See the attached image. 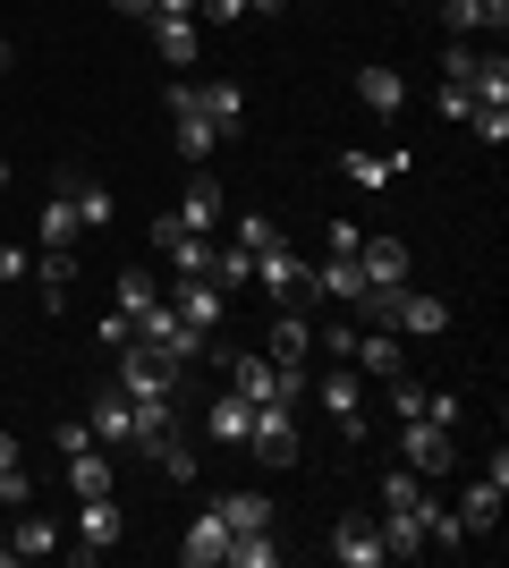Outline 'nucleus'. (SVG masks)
<instances>
[{
	"instance_id": "21",
	"label": "nucleus",
	"mask_w": 509,
	"mask_h": 568,
	"mask_svg": "<svg viewBox=\"0 0 509 568\" xmlns=\"http://www.w3.org/2000/svg\"><path fill=\"white\" fill-rule=\"evenodd\" d=\"M145 26H153L162 69H195V51H204V26H195V18H145Z\"/></svg>"
},
{
	"instance_id": "51",
	"label": "nucleus",
	"mask_w": 509,
	"mask_h": 568,
	"mask_svg": "<svg viewBox=\"0 0 509 568\" xmlns=\"http://www.w3.org/2000/svg\"><path fill=\"white\" fill-rule=\"evenodd\" d=\"M476 9H485V26H492V34L509 26V0H476Z\"/></svg>"
},
{
	"instance_id": "39",
	"label": "nucleus",
	"mask_w": 509,
	"mask_h": 568,
	"mask_svg": "<svg viewBox=\"0 0 509 568\" xmlns=\"http://www.w3.org/2000/svg\"><path fill=\"white\" fill-rule=\"evenodd\" d=\"M467 128H476L485 144H509V111H492V102H476V111H467Z\"/></svg>"
},
{
	"instance_id": "28",
	"label": "nucleus",
	"mask_w": 509,
	"mask_h": 568,
	"mask_svg": "<svg viewBox=\"0 0 509 568\" xmlns=\"http://www.w3.org/2000/svg\"><path fill=\"white\" fill-rule=\"evenodd\" d=\"M213 509H221V526H230V535H255V526H272V493H255V484H246V493H221Z\"/></svg>"
},
{
	"instance_id": "40",
	"label": "nucleus",
	"mask_w": 509,
	"mask_h": 568,
	"mask_svg": "<svg viewBox=\"0 0 509 568\" xmlns=\"http://www.w3.org/2000/svg\"><path fill=\"white\" fill-rule=\"evenodd\" d=\"M77 213H85V230H102L120 204H111V187H77Z\"/></svg>"
},
{
	"instance_id": "38",
	"label": "nucleus",
	"mask_w": 509,
	"mask_h": 568,
	"mask_svg": "<svg viewBox=\"0 0 509 568\" xmlns=\"http://www.w3.org/2000/svg\"><path fill=\"white\" fill-rule=\"evenodd\" d=\"M441 34H485V9L476 0H441Z\"/></svg>"
},
{
	"instance_id": "41",
	"label": "nucleus",
	"mask_w": 509,
	"mask_h": 568,
	"mask_svg": "<svg viewBox=\"0 0 509 568\" xmlns=\"http://www.w3.org/2000/svg\"><path fill=\"white\" fill-rule=\"evenodd\" d=\"M315 348L332 356V365H348V348H357V323H332V332H315Z\"/></svg>"
},
{
	"instance_id": "47",
	"label": "nucleus",
	"mask_w": 509,
	"mask_h": 568,
	"mask_svg": "<svg viewBox=\"0 0 509 568\" xmlns=\"http://www.w3.org/2000/svg\"><path fill=\"white\" fill-rule=\"evenodd\" d=\"M390 390H399V399H390V407H399V425H408V416H425V390H416V382H408V374L390 382Z\"/></svg>"
},
{
	"instance_id": "2",
	"label": "nucleus",
	"mask_w": 509,
	"mask_h": 568,
	"mask_svg": "<svg viewBox=\"0 0 509 568\" xmlns=\"http://www.w3.org/2000/svg\"><path fill=\"white\" fill-rule=\"evenodd\" d=\"M255 288H264L272 306H306V297H315V263H297L289 246L272 237V246H255Z\"/></svg>"
},
{
	"instance_id": "49",
	"label": "nucleus",
	"mask_w": 509,
	"mask_h": 568,
	"mask_svg": "<svg viewBox=\"0 0 509 568\" xmlns=\"http://www.w3.org/2000/svg\"><path fill=\"white\" fill-rule=\"evenodd\" d=\"M0 500H9V509H26V500H34V475H0Z\"/></svg>"
},
{
	"instance_id": "42",
	"label": "nucleus",
	"mask_w": 509,
	"mask_h": 568,
	"mask_svg": "<svg viewBox=\"0 0 509 568\" xmlns=\"http://www.w3.org/2000/svg\"><path fill=\"white\" fill-rule=\"evenodd\" d=\"M246 0H195V26H238Z\"/></svg>"
},
{
	"instance_id": "33",
	"label": "nucleus",
	"mask_w": 509,
	"mask_h": 568,
	"mask_svg": "<svg viewBox=\"0 0 509 568\" xmlns=\"http://www.w3.org/2000/svg\"><path fill=\"white\" fill-rule=\"evenodd\" d=\"M221 568H281V544H272V526H255V535H230V560Z\"/></svg>"
},
{
	"instance_id": "48",
	"label": "nucleus",
	"mask_w": 509,
	"mask_h": 568,
	"mask_svg": "<svg viewBox=\"0 0 509 568\" xmlns=\"http://www.w3.org/2000/svg\"><path fill=\"white\" fill-rule=\"evenodd\" d=\"M18 272H34V246H0V281H18Z\"/></svg>"
},
{
	"instance_id": "15",
	"label": "nucleus",
	"mask_w": 509,
	"mask_h": 568,
	"mask_svg": "<svg viewBox=\"0 0 509 568\" xmlns=\"http://www.w3.org/2000/svg\"><path fill=\"white\" fill-rule=\"evenodd\" d=\"M323 407H332L339 442H365V399H357V365H332V374H323Z\"/></svg>"
},
{
	"instance_id": "3",
	"label": "nucleus",
	"mask_w": 509,
	"mask_h": 568,
	"mask_svg": "<svg viewBox=\"0 0 509 568\" xmlns=\"http://www.w3.org/2000/svg\"><path fill=\"white\" fill-rule=\"evenodd\" d=\"M170 144H179V162H213V144H221V128L204 111H195V77H179V85H170Z\"/></svg>"
},
{
	"instance_id": "36",
	"label": "nucleus",
	"mask_w": 509,
	"mask_h": 568,
	"mask_svg": "<svg viewBox=\"0 0 509 568\" xmlns=\"http://www.w3.org/2000/svg\"><path fill=\"white\" fill-rule=\"evenodd\" d=\"M153 467H162L170 484H204V475H195V450L179 442V433H170V442H153Z\"/></svg>"
},
{
	"instance_id": "17",
	"label": "nucleus",
	"mask_w": 509,
	"mask_h": 568,
	"mask_svg": "<svg viewBox=\"0 0 509 568\" xmlns=\"http://www.w3.org/2000/svg\"><path fill=\"white\" fill-rule=\"evenodd\" d=\"M357 272L365 288H408V246L399 237H357Z\"/></svg>"
},
{
	"instance_id": "31",
	"label": "nucleus",
	"mask_w": 509,
	"mask_h": 568,
	"mask_svg": "<svg viewBox=\"0 0 509 568\" xmlns=\"http://www.w3.org/2000/svg\"><path fill=\"white\" fill-rule=\"evenodd\" d=\"M339 170H348L357 187H390V179L408 170V153H339Z\"/></svg>"
},
{
	"instance_id": "9",
	"label": "nucleus",
	"mask_w": 509,
	"mask_h": 568,
	"mask_svg": "<svg viewBox=\"0 0 509 568\" xmlns=\"http://www.w3.org/2000/svg\"><path fill=\"white\" fill-rule=\"evenodd\" d=\"M136 339H145V348H162V356H179V365H195V356H204V339L179 323V306H170V297H153V306L136 314Z\"/></svg>"
},
{
	"instance_id": "30",
	"label": "nucleus",
	"mask_w": 509,
	"mask_h": 568,
	"mask_svg": "<svg viewBox=\"0 0 509 568\" xmlns=\"http://www.w3.org/2000/svg\"><path fill=\"white\" fill-rule=\"evenodd\" d=\"M77 230H85V213H77V187H60L43 204V246H77Z\"/></svg>"
},
{
	"instance_id": "35",
	"label": "nucleus",
	"mask_w": 509,
	"mask_h": 568,
	"mask_svg": "<svg viewBox=\"0 0 509 568\" xmlns=\"http://www.w3.org/2000/svg\"><path fill=\"white\" fill-rule=\"evenodd\" d=\"M9 551H18V560H43V551H69V535H60L51 518H18V544Z\"/></svg>"
},
{
	"instance_id": "37",
	"label": "nucleus",
	"mask_w": 509,
	"mask_h": 568,
	"mask_svg": "<svg viewBox=\"0 0 509 568\" xmlns=\"http://www.w3.org/2000/svg\"><path fill=\"white\" fill-rule=\"evenodd\" d=\"M153 306V272H120V314H128V332H136V314Z\"/></svg>"
},
{
	"instance_id": "4",
	"label": "nucleus",
	"mask_w": 509,
	"mask_h": 568,
	"mask_svg": "<svg viewBox=\"0 0 509 568\" xmlns=\"http://www.w3.org/2000/svg\"><path fill=\"white\" fill-rule=\"evenodd\" d=\"M246 450L264 458L272 475H281V467H297V425H289V399H264L255 416H246Z\"/></svg>"
},
{
	"instance_id": "8",
	"label": "nucleus",
	"mask_w": 509,
	"mask_h": 568,
	"mask_svg": "<svg viewBox=\"0 0 509 568\" xmlns=\"http://www.w3.org/2000/svg\"><path fill=\"white\" fill-rule=\"evenodd\" d=\"M399 450H408V467L425 475V484L459 467V442H450V425H434V416H408V433H399Z\"/></svg>"
},
{
	"instance_id": "22",
	"label": "nucleus",
	"mask_w": 509,
	"mask_h": 568,
	"mask_svg": "<svg viewBox=\"0 0 509 568\" xmlns=\"http://www.w3.org/2000/svg\"><path fill=\"white\" fill-rule=\"evenodd\" d=\"M332 560L339 568H383V535H374V518H339L332 526Z\"/></svg>"
},
{
	"instance_id": "53",
	"label": "nucleus",
	"mask_w": 509,
	"mask_h": 568,
	"mask_svg": "<svg viewBox=\"0 0 509 568\" xmlns=\"http://www.w3.org/2000/svg\"><path fill=\"white\" fill-rule=\"evenodd\" d=\"M111 9H120V18H153V0H111Z\"/></svg>"
},
{
	"instance_id": "32",
	"label": "nucleus",
	"mask_w": 509,
	"mask_h": 568,
	"mask_svg": "<svg viewBox=\"0 0 509 568\" xmlns=\"http://www.w3.org/2000/svg\"><path fill=\"white\" fill-rule=\"evenodd\" d=\"M246 416H255V399H238V390H230V399L204 407V433H213V442H246Z\"/></svg>"
},
{
	"instance_id": "18",
	"label": "nucleus",
	"mask_w": 509,
	"mask_h": 568,
	"mask_svg": "<svg viewBox=\"0 0 509 568\" xmlns=\"http://www.w3.org/2000/svg\"><path fill=\"white\" fill-rule=\"evenodd\" d=\"M390 332H399V339H441V332H450V306H441V297H425V288H399Z\"/></svg>"
},
{
	"instance_id": "12",
	"label": "nucleus",
	"mask_w": 509,
	"mask_h": 568,
	"mask_svg": "<svg viewBox=\"0 0 509 568\" xmlns=\"http://www.w3.org/2000/svg\"><path fill=\"white\" fill-rule=\"evenodd\" d=\"M501 500H509V458L492 450V467L467 484V500H459V526L467 535H485V526H501Z\"/></svg>"
},
{
	"instance_id": "10",
	"label": "nucleus",
	"mask_w": 509,
	"mask_h": 568,
	"mask_svg": "<svg viewBox=\"0 0 509 568\" xmlns=\"http://www.w3.org/2000/svg\"><path fill=\"white\" fill-rule=\"evenodd\" d=\"M85 433H94L102 450H120V442H136V399H128L120 382H102L94 399H85Z\"/></svg>"
},
{
	"instance_id": "50",
	"label": "nucleus",
	"mask_w": 509,
	"mask_h": 568,
	"mask_svg": "<svg viewBox=\"0 0 509 568\" xmlns=\"http://www.w3.org/2000/svg\"><path fill=\"white\" fill-rule=\"evenodd\" d=\"M0 475H26V450H18V433H0Z\"/></svg>"
},
{
	"instance_id": "16",
	"label": "nucleus",
	"mask_w": 509,
	"mask_h": 568,
	"mask_svg": "<svg viewBox=\"0 0 509 568\" xmlns=\"http://www.w3.org/2000/svg\"><path fill=\"white\" fill-rule=\"evenodd\" d=\"M170 221H179V230L221 237V179H213V170H195V179H187V195L170 204Z\"/></svg>"
},
{
	"instance_id": "13",
	"label": "nucleus",
	"mask_w": 509,
	"mask_h": 568,
	"mask_svg": "<svg viewBox=\"0 0 509 568\" xmlns=\"http://www.w3.org/2000/svg\"><path fill=\"white\" fill-rule=\"evenodd\" d=\"M120 500H111V493H94V500H77V560H102V551H111V544H120Z\"/></svg>"
},
{
	"instance_id": "19",
	"label": "nucleus",
	"mask_w": 509,
	"mask_h": 568,
	"mask_svg": "<svg viewBox=\"0 0 509 568\" xmlns=\"http://www.w3.org/2000/svg\"><path fill=\"white\" fill-rule=\"evenodd\" d=\"M69 493H77V500L120 493V467H111V450H102V442H77V450H69Z\"/></svg>"
},
{
	"instance_id": "44",
	"label": "nucleus",
	"mask_w": 509,
	"mask_h": 568,
	"mask_svg": "<svg viewBox=\"0 0 509 568\" xmlns=\"http://www.w3.org/2000/svg\"><path fill=\"white\" fill-rule=\"evenodd\" d=\"M467 111H476V94H467L459 77H441V119H467Z\"/></svg>"
},
{
	"instance_id": "54",
	"label": "nucleus",
	"mask_w": 509,
	"mask_h": 568,
	"mask_svg": "<svg viewBox=\"0 0 509 568\" xmlns=\"http://www.w3.org/2000/svg\"><path fill=\"white\" fill-rule=\"evenodd\" d=\"M0 69H18V51H9V43H0Z\"/></svg>"
},
{
	"instance_id": "1",
	"label": "nucleus",
	"mask_w": 509,
	"mask_h": 568,
	"mask_svg": "<svg viewBox=\"0 0 509 568\" xmlns=\"http://www.w3.org/2000/svg\"><path fill=\"white\" fill-rule=\"evenodd\" d=\"M120 356V390L128 399H179V356H162V348H145V339H128V348H111Z\"/></svg>"
},
{
	"instance_id": "27",
	"label": "nucleus",
	"mask_w": 509,
	"mask_h": 568,
	"mask_svg": "<svg viewBox=\"0 0 509 568\" xmlns=\"http://www.w3.org/2000/svg\"><path fill=\"white\" fill-rule=\"evenodd\" d=\"M459 85L476 102H492V111H509V60H501V51H476V69H467Z\"/></svg>"
},
{
	"instance_id": "20",
	"label": "nucleus",
	"mask_w": 509,
	"mask_h": 568,
	"mask_svg": "<svg viewBox=\"0 0 509 568\" xmlns=\"http://www.w3.org/2000/svg\"><path fill=\"white\" fill-rule=\"evenodd\" d=\"M195 111L213 119L221 136H238V128H246V85H238V77H213V85H195Z\"/></svg>"
},
{
	"instance_id": "7",
	"label": "nucleus",
	"mask_w": 509,
	"mask_h": 568,
	"mask_svg": "<svg viewBox=\"0 0 509 568\" xmlns=\"http://www.w3.org/2000/svg\"><path fill=\"white\" fill-rule=\"evenodd\" d=\"M230 390H238V399H289L297 407V390H306V374H281V365H272V356H230Z\"/></svg>"
},
{
	"instance_id": "6",
	"label": "nucleus",
	"mask_w": 509,
	"mask_h": 568,
	"mask_svg": "<svg viewBox=\"0 0 509 568\" xmlns=\"http://www.w3.org/2000/svg\"><path fill=\"white\" fill-rule=\"evenodd\" d=\"M170 306H179V323H187L195 339H213L221 323H230V288H213L204 272H179V297H170Z\"/></svg>"
},
{
	"instance_id": "43",
	"label": "nucleus",
	"mask_w": 509,
	"mask_h": 568,
	"mask_svg": "<svg viewBox=\"0 0 509 568\" xmlns=\"http://www.w3.org/2000/svg\"><path fill=\"white\" fill-rule=\"evenodd\" d=\"M425 416H434V425H459L467 407H459V390H425Z\"/></svg>"
},
{
	"instance_id": "29",
	"label": "nucleus",
	"mask_w": 509,
	"mask_h": 568,
	"mask_svg": "<svg viewBox=\"0 0 509 568\" xmlns=\"http://www.w3.org/2000/svg\"><path fill=\"white\" fill-rule=\"evenodd\" d=\"M357 288H365L357 255H323V263H315V297H339V306H357Z\"/></svg>"
},
{
	"instance_id": "11",
	"label": "nucleus",
	"mask_w": 509,
	"mask_h": 568,
	"mask_svg": "<svg viewBox=\"0 0 509 568\" xmlns=\"http://www.w3.org/2000/svg\"><path fill=\"white\" fill-rule=\"evenodd\" d=\"M264 356L281 374H306V356H315V323L297 306H272V332H264Z\"/></svg>"
},
{
	"instance_id": "23",
	"label": "nucleus",
	"mask_w": 509,
	"mask_h": 568,
	"mask_svg": "<svg viewBox=\"0 0 509 568\" xmlns=\"http://www.w3.org/2000/svg\"><path fill=\"white\" fill-rule=\"evenodd\" d=\"M357 102L374 119H399V111H408V77H399V69H357Z\"/></svg>"
},
{
	"instance_id": "5",
	"label": "nucleus",
	"mask_w": 509,
	"mask_h": 568,
	"mask_svg": "<svg viewBox=\"0 0 509 568\" xmlns=\"http://www.w3.org/2000/svg\"><path fill=\"white\" fill-rule=\"evenodd\" d=\"M425 493H434V484H425ZM425 493L416 500H383V518H374L383 560H425Z\"/></svg>"
},
{
	"instance_id": "45",
	"label": "nucleus",
	"mask_w": 509,
	"mask_h": 568,
	"mask_svg": "<svg viewBox=\"0 0 509 568\" xmlns=\"http://www.w3.org/2000/svg\"><path fill=\"white\" fill-rule=\"evenodd\" d=\"M94 339H102V348H128V339H136V332H128V314L111 306V314H102V323H94Z\"/></svg>"
},
{
	"instance_id": "46",
	"label": "nucleus",
	"mask_w": 509,
	"mask_h": 568,
	"mask_svg": "<svg viewBox=\"0 0 509 568\" xmlns=\"http://www.w3.org/2000/svg\"><path fill=\"white\" fill-rule=\"evenodd\" d=\"M272 237H281V230H272L264 213H246V221H238V246H246V255H255V246H272Z\"/></svg>"
},
{
	"instance_id": "34",
	"label": "nucleus",
	"mask_w": 509,
	"mask_h": 568,
	"mask_svg": "<svg viewBox=\"0 0 509 568\" xmlns=\"http://www.w3.org/2000/svg\"><path fill=\"white\" fill-rule=\"evenodd\" d=\"M204 281H213V288H246V281H255V255L230 237V246H213V272H204Z\"/></svg>"
},
{
	"instance_id": "14",
	"label": "nucleus",
	"mask_w": 509,
	"mask_h": 568,
	"mask_svg": "<svg viewBox=\"0 0 509 568\" xmlns=\"http://www.w3.org/2000/svg\"><path fill=\"white\" fill-rule=\"evenodd\" d=\"M153 246H162V255L179 263V272H213V246H221V237H204V230H179L170 213H153Z\"/></svg>"
},
{
	"instance_id": "52",
	"label": "nucleus",
	"mask_w": 509,
	"mask_h": 568,
	"mask_svg": "<svg viewBox=\"0 0 509 568\" xmlns=\"http://www.w3.org/2000/svg\"><path fill=\"white\" fill-rule=\"evenodd\" d=\"M246 18H289V0H246Z\"/></svg>"
},
{
	"instance_id": "25",
	"label": "nucleus",
	"mask_w": 509,
	"mask_h": 568,
	"mask_svg": "<svg viewBox=\"0 0 509 568\" xmlns=\"http://www.w3.org/2000/svg\"><path fill=\"white\" fill-rule=\"evenodd\" d=\"M34 281H43V306L60 314L69 306V281H77V246H34Z\"/></svg>"
},
{
	"instance_id": "26",
	"label": "nucleus",
	"mask_w": 509,
	"mask_h": 568,
	"mask_svg": "<svg viewBox=\"0 0 509 568\" xmlns=\"http://www.w3.org/2000/svg\"><path fill=\"white\" fill-rule=\"evenodd\" d=\"M348 365H365V374H383V382H399V374H408V356H399V332H365L357 348H348Z\"/></svg>"
},
{
	"instance_id": "24",
	"label": "nucleus",
	"mask_w": 509,
	"mask_h": 568,
	"mask_svg": "<svg viewBox=\"0 0 509 568\" xmlns=\"http://www.w3.org/2000/svg\"><path fill=\"white\" fill-rule=\"evenodd\" d=\"M179 560H187V568H221V560H230V526H221V509H204V518L187 526Z\"/></svg>"
}]
</instances>
